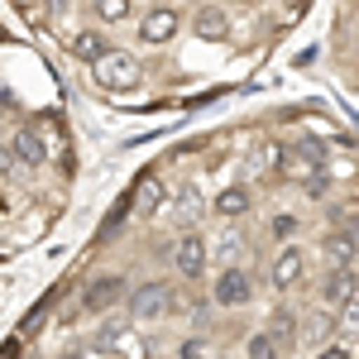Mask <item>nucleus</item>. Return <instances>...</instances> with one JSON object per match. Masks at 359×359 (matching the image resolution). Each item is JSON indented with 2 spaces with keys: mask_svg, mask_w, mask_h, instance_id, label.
Here are the masks:
<instances>
[{
  "mask_svg": "<svg viewBox=\"0 0 359 359\" xmlns=\"http://www.w3.org/2000/svg\"><path fill=\"white\" fill-rule=\"evenodd\" d=\"M177 306L182 302H177V292H172L168 278H149V283L130 287V321H135V326H158Z\"/></svg>",
  "mask_w": 359,
  "mask_h": 359,
  "instance_id": "1",
  "label": "nucleus"
},
{
  "mask_svg": "<svg viewBox=\"0 0 359 359\" xmlns=\"http://www.w3.org/2000/svg\"><path fill=\"white\" fill-rule=\"evenodd\" d=\"M91 77H96L101 91H135L144 82V67H139V57L130 48H111L101 62H91Z\"/></svg>",
  "mask_w": 359,
  "mask_h": 359,
  "instance_id": "2",
  "label": "nucleus"
},
{
  "mask_svg": "<svg viewBox=\"0 0 359 359\" xmlns=\"http://www.w3.org/2000/svg\"><path fill=\"white\" fill-rule=\"evenodd\" d=\"M211 302L225 306V311L254 302V278H249V269H221V278L211 283Z\"/></svg>",
  "mask_w": 359,
  "mask_h": 359,
  "instance_id": "3",
  "label": "nucleus"
},
{
  "mask_svg": "<svg viewBox=\"0 0 359 359\" xmlns=\"http://www.w3.org/2000/svg\"><path fill=\"white\" fill-rule=\"evenodd\" d=\"M120 302H130V287H125V278H120V273L91 278V283H86V292H82V306L91 311V316H106V311L120 306Z\"/></svg>",
  "mask_w": 359,
  "mask_h": 359,
  "instance_id": "4",
  "label": "nucleus"
},
{
  "mask_svg": "<svg viewBox=\"0 0 359 359\" xmlns=\"http://www.w3.org/2000/svg\"><path fill=\"white\" fill-rule=\"evenodd\" d=\"M172 269H177L182 283H196V278L206 273V240H201L196 230H187V235L172 240Z\"/></svg>",
  "mask_w": 359,
  "mask_h": 359,
  "instance_id": "5",
  "label": "nucleus"
},
{
  "mask_svg": "<svg viewBox=\"0 0 359 359\" xmlns=\"http://www.w3.org/2000/svg\"><path fill=\"white\" fill-rule=\"evenodd\" d=\"M177 29H182V10H172V5H154V10H144V20H139V39L154 43V48H163V43L177 39Z\"/></svg>",
  "mask_w": 359,
  "mask_h": 359,
  "instance_id": "6",
  "label": "nucleus"
},
{
  "mask_svg": "<svg viewBox=\"0 0 359 359\" xmlns=\"http://www.w3.org/2000/svg\"><path fill=\"white\" fill-rule=\"evenodd\" d=\"M359 297V278H355V269H331V273L321 278V306L326 311H340V306H350Z\"/></svg>",
  "mask_w": 359,
  "mask_h": 359,
  "instance_id": "7",
  "label": "nucleus"
},
{
  "mask_svg": "<svg viewBox=\"0 0 359 359\" xmlns=\"http://www.w3.org/2000/svg\"><path fill=\"white\" fill-rule=\"evenodd\" d=\"M302 273H306L302 249H297V245H283V249H278V259H273V287H278V292H292V287L302 283Z\"/></svg>",
  "mask_w": 359,
  "mask_h": 359,
  "instance_id": "8",
  "label": "nucleus"
},
{
  "mask_svg": "<svg viewBox=\"0 0 359 359\" xmlns=\"http://www.w3.org/2000/svg\"><path fill=\"white\" fill-rule=\"evenodd\" d=\"M101 345H106V350H111L115 359H149V345L139 340L135 326H106Z\"/></svg>",
  "mask_w": 359,
  "mask_h": 359,
  "instance_id": "9",
  "label": "nucleus"
},
{
  "mask_svg": "<svg viewBox=\"0 0 359 359\" xmlns=\"http://www.w3.org/2000/svg\"><path fill=\"white\" fill-rule=\"evenodd\" d=\"M67 53L91 67V62H101V57L111 53V43H106V34H101V29H77V34L67 39Z\"/></svg>",
  "mask_w": 359,
  "mask_h": 359,
  "instance_id": "10",
  "label": "nucleus"
},
{
  "mask_svg": "<svg viewBox=\"0 0 359 359\" xmlns=\"http://www.w3.org/2000/svg\"><path fill=\"white\" fill-rule=\"evenodd\" d=\"M10 154H15V163L25 168H43L48 163V149H43V139H39V130H15V139H10Z\"/></svg>",
  "mask_w": 359,
  "mask_h": 359,
  "instance_id": "11",
  "label": "nucleus"
},
{
  "mask_svg": "<svg viewBox=\"0 0 359 359\" xmlns=\"http://www.w3.org/2000/svg\"><path fill=\"white\" fill-rule=\"evenodd\" d=\"M192 34H196V39H206V43H221L225 34H230L225 10H221V5H201V10H192Z\"/></svg>",
  "mask_w": 359,
  "mask_h": 359,
  "instance_id": "12",
  "label": "nucleus"
},
{
  "mask_svg": "<svg viewBox=\"0 0 359 359\" xmlns=\"http://www.w3.org/2000/svg\"><path fill=\"white\" fill-rule=\"evenodd\" d=\"M359 254V230H331L326 235V259H331V269H350Z\"/></svg>",
  "mask_w": 359,
  "mask_h": 359,
  "instance_id": "13",
  "label": "nucleus"
},
{
  "mask_svg": "<svg viewBox=\"0 0 359 359\" xmlns=\"http://www.w3.org/2000/svg\"><path fill=\"white\" fill-rule=\"evenodd\" d=\"M158 211H163V182L149 172V177H139V182H135V216L154 221Z\"/></svg>",
  "mask_w": 359,
  "mask_h": 359,
  "instance_id": "14",
  "label": "nucleus"
},
{
  "mask_svg": "<svg viewBox=\"0 0 359 359\" xmlns=\"http://www.w3.org/2000/svg\"><path fill=\"white\" fill-rule=\"evenodd\" d=\"M249 206H254V196H249V187H221V196L211 201V211L221 216V221H240Z\"/></svg>",
  "mask_w": 359,
  "mask_h": 359,
  "instance_id": "15",
  "label": "nucleus"
},
{
  "mask_svg": "<svg viewBox=\"0 0 359 359\" xmlns=\"http://www.w3.org/2000/svg\"><path fill=\"white\" fill-rule=\"evenodd\" d=\"M278 355H283V340L273 331H254L245 340V359H278Z\"/></svg>",
  "mask_w": 359,
  "mask_h": 359,
  "instance_id": "16",
  "label": "nucleus"
},
{
  "mask_svg": "<svg viewBox=\"0 0 359 359\" xmlns=\"http://www.w3.org/2000/svg\"><path fill=\"white\" fill-rule=\"evenodd\" d=\"M91 15H96L101 25H125V20L135 15V5H130V0H91Z\"/></svg>",
  "mask_w": 359,
  "mask_h": 359,
  "instance_id": "17",
  "label": "nucleus"
},
{
  "mask_svg": "<svg viewBox=\"0 0 359 359\" xmlns=\"http://www.w3.org/2000/svg\"><path fill=\"white\" fill-rule=\"evenodd\" d=\"M287 163V149L278 144V139H264L259 149H254V168H264V172H273V168Z\"/></svg>",
  "mask_w": 359,
  "mask_h": 359,
  "instance_id": "18",
  "label": "nucleus"
},
{
  "mask_svg": "<svg viewBox=\"0 0 359 359\" xmlns=\"http://www.w3.org/2000/svg\"><path fill=\"white\" fill-rule=\"evenodd\" d=\"M269 331H273L278 340H283V335H297V316H292L287 306H278V311H273V326H269Z\"/></svg>",
  "mask_w": 359,
  "mask_h": 359,
  "instance_id": "19",
  "label": "nucleus"
},
{
  "mask_svg": "<svg viewBox=\"0 0 359 359\" xmlns=\"http://www.w3.org/2000/svg\"><path fill=\"white\" fill-rule=\"evenodd\" d=\"M269 235H273V240H292V235H297V216H287V211L273 216V221H269Z\"/></svg>",
  "mask_w": 359,
  "mask_h": 359,
  "instance_id": "20",
  "label": "nucleus"
},
{
  "mask_svg": "<svg viewBox=\"0 0 359 359\" xmlns=\"http://www.w3.org/2000/svg\"><path fill=\"white\" fill-rule=\"evenodd\" d=\"M177 359H211V340H201V335L196 340H182L177 345Z\"/></svg>",
  "mask_w": 359,
  "mask_h": 359,
  "instance_id": "21",
  "label": "nucleus"
},
{
  "mask_svg": "<svg viewBox=\"0 0 359 359\" xmlns=\"http://www.w3.org/2000/svg\"><path fill=\"white\" fill-rule=\"evenodd\" d=\"M335 316H340V331H345V335H359V297L350 306H340Z\"/></svg>",
  "mask_w": 359,
  "mask_h": 359,
  "instance_id": "22",
  "label": "nucleus"
},
{
  "mask_svg": "<svg viewBox=\"0 0 359 359\" xmlns=\"http://www.w3.org/2000/svg\"><path fill=\"white\" fill-rule=\"evenodd\" d=\"M316 359H355V355H350V345H345V340H326V345L316 350Z\"/></svg>",
  "mask_w": 359,
  "mask_h": 359,
  "instance_id": "23",
  "label": "nucleus"
},
{
  "mask_svg": "<svg viewBox=\"0 0 359 359\" xmlns=\"http://www.w3.org/2000/svg\"><path fill=\"white\" fill-rule=\"evenodd\" d=\"M331 316H326V311H321V316H311V326H306V340H326V335H331Z\"/></svg>",
  "mask_w": 359,
  "mask_h": 359,
  "instance_id": "24",
  "label": "nucleus"
},
{
  "mask_svg": "<svg viewBox=\"0 0 359 359\" xmlns=\"http://www.w3.org/2000/svg\"><path fill=\"white\" fill-rule=\"evenodd\" d=\"M43 5H48V15H62L67 10V0H43Z\"/></svg>",
  "mask_w": 359,
  "mask_h": 359,
  "instance_id": "25",
  "label": "nucleus"
},
{
  "mask_svg": "<svg viewBox=\"0 0 359 359\" xmlns=\"http://www.w3.org/2000/svg\"><path fill=\"white\" fill-rule=\"evenodd\" d=\"M62 359H82V355H62Z\"/></svg>",
  "mask_w": 359,
  "mask_h": 359,
  "instance_id": "26",
  "label": "nucleus"
},
{
  "mask_svg": "<svg viewBox=\"0 0 359 359\" xmlns=\"http://www.w3.org/2000/svg\"><path fill=\"white\" fill-rule=\"evenodd\" d=\"M15 5H29V0H15Z\"/></svg>",
  "mask_w": 359,
  "mask_h": 359,
  "instance_id": "27",
  "label": "nucleus"
}]
</instances>
